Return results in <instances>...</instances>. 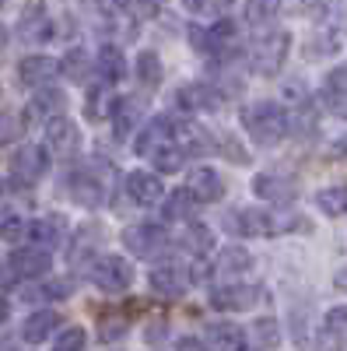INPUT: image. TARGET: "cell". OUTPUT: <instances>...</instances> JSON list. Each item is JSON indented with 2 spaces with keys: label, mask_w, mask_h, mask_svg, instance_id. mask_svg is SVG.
<instances>
[{
  "label": "cell",
  "mask_w": 347,
  "mask_h": 351,
  "mask_svg": "<svg viewBox=\"0 0 347 351\" xmlns=\"http://www.w3.org/2000/svg\"><path fill=\"white\" fill-rule=\"evenodd\" d=\"M298 4H302L305 11H326V8L337 4V0H298Z\"/></svg>",
  "instance_id": "ee69618b"
},
{
  "label": "cell",
  "mask_w": 347,
  "mask_h": 351,
  "mask_svg": "<svg viewBox=\"0 0 347 351\" xmlns=\"http://www.w3.org/2000/svg\"><path fill=\"white\" fill-rule=\"evenodd\" d=\"M256 341L264 344V348H277L281 334H277V324H274V319H256Z\"/></svg>",
  "instance_id": "74e56055"
},
{
  "label": "cell",
  "mask_w": 347,
  "mask_h": 351,
  "mask_svg": "<svg viewBox=\"0 0 347 351\" xmlns=\"http://www.w3.org/2000/svg\"><path fill=\"white\" fill-rule=\"evenodd\" d=\"M347 348V306L326 313L320 327V351H344Z\"/></svg>",
  "instance_id": "9a60e30c"
},
{
  "label": "cell",
  "mask_w": 347,
  "mask_h": 351,
  "mask_svg": "<svg viewBox=\"0 0 347 351\" xmlns=\"http://www.w3.org/2000/svg\"><path fill=\"white\" fill-rule=\"evenodd\" d=\"M92 281L102 288V291H127L133 285V267H130V260L123 256H102L95 260V267H92Z\"/></svg>",
  "instance_id": "277c9868"
},
{
  "label": "cell",
  "mask_w": 347,
  "mask_h": 351,
  "mask_svg": "<svg viewBox=\"0 0 347 351\" xmlns=\"http://www.w3.org/2000/svg\"><path fill=\"white\" fill-rule=\"evenodd\" d=\"M0 267H4V263H0ZM11 278V271H0V281H8Z\"/></svg>",
  "instance_id": "f907efd6"
},
{
  "label": "cell",
  "mask_w": 347,
  "mask_h": 351,
  "mask_svg": "<svg viewBox=\"0 0 347 351\" xmlns=\"http://www.w3.org/2000/svg\"><path fill=\"white\" fill-rule=\"evenodd\" d=\"M77 144H81V134H77V127H74L70 120L56 116V120H49V123H46V148H49L53 155L70 158V155L77 152Z\"/></svg>",
  "instance_id": "8fae6325"
},
{
  "label": "cell",
  "mask_w": 347,
  "mask_h": 351,
  "mask_svg": "<svg viewBox=\"0 0 347 351\" xmlns=\"http://www.w3.org/2000/svg\"><path fill=\"white\" fill-rule=\"evenodd\" d=\"M99 236H102L99 225H81L77 228V243L70 246V263H88V256L99 250Z\"/></svg>",
  "instance_id": "d4e9b609"
},
{
  "label": "cell",
  "mask_w": 347,
  "mask_h": 351,
  "mask_svg": "<svg viewBox=\"0 0 347 351\" xmlns=\"http://www.w3.org/2000/svg\"><path fill=\"white\" fill-rule=\"evenodd\" d=\"M179 351H207V348L200 344L196 337H183V341H179Z\"/></svg>",
  "instance_id": "bcb514c9"
},
{
  "label": "cell",
  "mask_w": 347,
  "mask_h": 351,
  "mask_svg": "<svg viewBox=\"0 0 347 351\" xmlns=\"http://www.w3.org/2000/svg\"><path fill=\"white\" fill-rule=\"evenodd\" d=\"M67 197H74V204H84V208H99L105 200V183L102 176H95L92 169H77L67 176Z\"/></svg>",
  "instance_id": "8992f818"
},
{
  "label": "cell",
  "mask_w": 347,
  "mask_h": 351,
  "mask_svg": "<svg viewBox=\"0 0 347 351\" xmlns=\"http://www.w3.org/2000/svg\"><path fill=\"white\" fill-rule=\"evenodd\" d=\"M337 288H344V291H347V267L337 274Z\"/></svg>",
  "instance_id": "681fc988"
},
{
  "label": "cell",
  "mask_w": 347,
  "mask_h": 351,
  "mask_svg": "<svg viewBox=\"0 0 347 351\" xmlns=\"http://www.w3.org/2000/svg\"><path fill=\"white\" fill-rule=\"evenodd\" d=\"M11 274L14 278H46L49 274V253L39 250V246H25V250H14L11 253Z\"/></svg>",
  "instance_id": "30bf717a"
},
{
  "label": "cell",
  "mask_w": 347,
  "mask_h": 351,
  "mask_svg": "<svg viewBox=\"0 0 347 351\" xmlns=\"http://www.w3.org/2000/svg\"><path fill=\"white\" fill-rule=\"evenodd\" d=\"M176 102L183 109H218L221 95H218V88H211V84H186V88L176 92Z\"/></svg>",
  "instance_id": "ffe728a7"
},
{
  "label": "cell",
  "mask_w": 347,
  "mask_h": 351,
  "mask_svg": "<svg viewBox=\"0 0 347 351\" xmlns=\"http://www.w3.org/2000/svg\"><path fill=\"white\" fill-rule=\"evenodd\" d=\"M56 60H49V56H25V60L18 64V81L28 84V88H42L53 74H56Z\"/></svg>",
  "instance_id": "ac0fdd59"
},
{
  "label": "cell",
  "mask_w": 347,
  "mask_h": 351,
  "mask_svg": "<svg viewBox=\"0 0 347 351\" xmlns=\"http://www.w3.org/2000/svg\"><path fill=\"white\" fill-rule=\"evenodd\" d=\"M84 344H88V334H84L81 327H70L60 334V341L53 344V351H84Z\"/></svg>",
  "instance_id": "d590c367"
},
{
  "label": "cell",
  "mask_w": 347,
  "mask_h": 351,
  "mask_svg": "<svg viewBox=\"0 0 347 351\" xmlns=\"http://www.w3.org/2000/svg\"><path fill=\"white\" fill-rule=\"evenodd\" d=\"M281 8V0H246V8H242V21L246 25H264L277 14Z\"/></svg>",
  "instance_id": "4dcf8cb0"
},
{
  "label": "cell",
  "mask_w": 347,
  "mask_h": 351,
  "mask_svg": "<svg viewBox=\"0 0 347 351\" xmlns=\"http://www.w3.org/2000/svg\"><path fill=\"white\" fill-rule=\"evenodd\" d=\"M8 313H11V306H8V299H4V295H0V324L8 319Z\"/></svg>",
  "instance_id": "c3c4849f"
},
{
  "label": "cell",
  "mask_w": 347,
  "mask_h": 351,
  "mask_svg": "<svg viewBox=\"0 0 347 351\" xmlns=\"http://www.w3.org/2000/svg\"><path fill=\"white\" fill-rule=\"evenodd\" d=\"M207 344H211V351H242L246 334H242V327L218 319V324H207Z\"/></svg>",
  "instance_id": "d6986e66"
},
{
  "label": "cell",
  "mask_w": 347,
  "mask_h": 351,
  "mask_svg": "<svg viewBox=\"0 0 347 351\" xmlns=\"http://www.w3.org/2000/svg\"><path fill=\"white\" fill-rule=\"evenodd\" d=\"M186 32H190V39H193V46L196 49H204V53H218L231 36H235V21H231V18H221L218 25H211V28H200V25H190L186 28Z\"/></svg>",
  "instance_id": "4fadbf2b"
},
{
  "label": "cell",
  "mask_w": 347,
  "mask_h": 351,
  "mask_svg": "<svg viewBox=\"0 0 347 351\" xmlns=\"http://www.w3.org/2000/svg\"><path fill=\"white\" fill-rule=\"evenodd\" d=\"M140 11H144V18L158 14V11H162V0H140Z\"/></svg>",
  "instance_id": "f6af8a7d"
},
{
  "label": "cell",
  "mask_w": 347,
  "mask_h": 351,
  "mask_svg": "<svg viewBox=\"0 0 347 351\" xmlns=\"http://www.w3.org/2000/svg\"><path fill=\"white\" fill-rule=\"evenodd\" d=\"M64 71H67V77H74V81H81V77H84V53H81V49L67 53V60H64Z\"/></svg>",
  "instance_id": "60d3db41"
},
{
  "label": "cell",
  "mask_w": 347,
  "mask_h": 351,
  "mask_svg": "<svg viewBox=\"0 0 347 351\" xmlns=\"http://www.w3.org/2000/svg\"><path fill=\"white\" fill-rule=\"evenodd\" d=\"M99 74H102V81H109V84H116V81L127 77V60H123V49H120V46L105 43V46L99 49Z\"/></svg>",
  "instance_id": "7402d4cb"
},
{
  "label": "cell",
  "mask_w": 347,
  "mask_h": 351,
  "mask_svg": "<svg viewBox=\"0 0 347 351\" xmlns=\"http://www.w3.org/2000/svg\"><path fill=\"white\" fill-rule=\"evenodd\" d=\"M95 8H99L102 14L116 18V14H123V11L130 8V0H95Z\"/></svg>",
  "instance_id": "7bdbcfd3"
},
{
  "label": "cell",
  "mask_w": 347,
  "mask_h": 351,
  "mask_svg": "<svg viewBox=\"0 0 347 351\" xmlns=\"http://www.w3.org/2000/svg\"><path fill=\"white\" fill-rule=\"evenodd\" d=\"M183 246H186L190 253H207V250H211V232H207L204 225H186Z\"/></svg>",
  "instance_id": "836d02e7"
},
{
  "label": "cell",
  "mask_w": 347,
  "mask_h": 351,
  "mask_svg": "<svg viewBox=\"0 0 347 351\" xmlns=\"http://www.w3.org/2000/svg\"><path fill=\"white\" fill-rule=\"evenodd\" d=\"M64 228H67L64 218L53 215V218H39V221L28 225V236H32L39 243V250H42V246H56V243H60L64 239Z\"/></svg>",
  "instance_id": "cb8c5ba5"
},
{
  "label": "cell",
  "mask_w": 347,
  "mask_h": 351,
  "mask_svg": "<svg viewBox=\"0 0 347 351\" xmlns=\"http://www.w3.org/2000/svg\"><path fill=\"white\" fill-rule=\"evenodd\" d=\"M323 106L340 116V120H347V67H337L326 74L323 81Z\"/></svg>",
  "instance_id": "2e32d148"
},
{
  "label": "cell",
  "mask_w": 347,
  "mask_h": 351,
  "mask_svg": "<svg viewBox=\"0 0 347 351\" xmlns=\"http://www.w3.org/2000/svg\"><path fill=\"white\" fill-rule=\"evenodd\" d=\"M172 137H176V123L172 120H151L148 127L140 130V137H137V155H144V158H155V152H162L165 144H172Z\"/></svg>",
  "instance_id": "7c38bea8"
},
{
  "label": "cell",
  "mask_w": 347,
  "mask_h": 351,
  "mask_svg": "<svg viewBox=\"0 0 347 351\" xmlns=\"http://www.w3.org/2000/svg\"><path fill=\"white\" fill-rule=\"evenodd\" d=\"M183 190L190 193V200L214 204V200L224 197V180H221L214 169H193V172L186 176V186H183Z\"/></svg>",
  "instance_id": "9c48e42d"
},
{
  "label": "cell",
  "mask_w": 347,
  "mask_h": 351,
  "mask_svg": "<svg viewBox=\"0 0 347 351\" xmlns=\"http://www.w3.org/2000/svg\"><path fill=\"white\" fill-rule=\"evenodd\" d=\"M140 112H144V99H116V106H112V123H116V137H127L133 127H137V120H140Z\"/></svg>",
  "instance_id": "603a6c76"
},
{
  "label": "cell",
  "mask_w": 347,
  "mask_h": 351,
  "mask_svg": "<svg viewBox=\"0 0 347 351\" xmlns=\"http://www.w3.org/2000/svg\"><path fill=\"white\" fill-rule=\"evenodd\" d=\"M56 327H60V316H56L53 309H39V313H32V316L25 319L21 337H25L28 344H39V341H46Z\"/></svg>",
  "instance_id": "44dd1931"
},
{
  "label": "cell",
  "mask_w": 347,
  "mask_h": 351,
  "mask_svg": "<svg viewBox=\"0 0 347 351\" xmlns=\"http://www.w3.org/2000/svg\"><path fill=\"white\" fill-rule=\"evenodd\" d=\"M127 193H130L133 204H140V208H155V204L165 197V186L151 172H130L127 176Z\"/></svg>",
  "instance_id": "5bb4252c"
},
{
  "label": "cell",
  "mask_w": 347,
  "mask_h": 351,
  "mask_svg": "<svg viewBox=\"0 0 347 351\" xmlns=\"http://www.w3.org/2000/svg\"><path fill=\"white\" fill-rule=\"evenodd\" d=\"M25 232H28V225L25 221H18V218H11V221H4V225H0V239H18V236H25Z\"/></svg>",
  "instance_id": "b9f144b4"
},
{
  "label": "cell",
  "mask_w": 347,
  "mask_h": 351,
  "mask_svg": "<svg viewBox=\"0 0 347 351\" xmlns=\"http://www.w3.org/2000/svg\"><path fill=\"white\" fill-rule=\"evenodd\" d=\"M224 228L231 236H281V232H295V228L309 232V221L298 218V215H284V211L242 208V211H231L224 218Z\"/></svg>",
  "instance_id": "6da1fadb"
},
{
  "label": "cell",
  "mask_w": 347,
  "mask_h": 351,
  "mask_svg": "<svg viewBox=\"0 0 347 351\" xmlns=\"http://www.w3.org/2000/svg\"><path fill=\"white\" fill-rule=\"evenodd\" d=\"M253 263V256H249V250H242V246H228V250H221L218 253V260H214V271H221V274H239V271H246Z\"/></svg>",
  "instance_id": "4316f807"
},
{
  "label": "cell",
  "mask_w": 347,
  "mask_h": 351,
  "mask_svg": "<svg viewBox=\"0 0 347 351\" xmlns=\"http://www.w3.org/2000/svg\"><path fill=\"white\" fill-rule=\"evenodd\" d=\"M284 180H277V176H256L253 180V190H256V197H264V200H287L292 197V186H281Z\"/></svg>",
  "instance_id": "1f68e13d"
},
{
  "label": "cell",
  "mask_w": 347,
  "mask_h": 351,
  "mask_svg": "<svg viewBox=\"0 0 347 351\" xmlns=\"http://www.w3.org/2000/svg\"><path fill=\"white\" fill-rule=\"evenodd\" d=\"M123 243L137 256H158L168 246V236H165L162 225H133V228L123 232Z\"/></svg>",
  "instance_id": "52a82bcc"
},
{
  "label": "cell",
  "mask_w": 347,
  "mask_h": 351,
  "mask_svg": "<svg viewBox=\"0 0 347 351\" xmlns=\"http://www.w3.org/2000/svg\"><path fill=\"white\" fill-rule=\"evenodd\" d=\"M186 158H190V155L176 144V137H172V144H165L162 152H155V165H158V172H179Z\"/></svg>",
  "instance_id": "d6a6232c"
},
{
  "label": "cell",
  "mask_w": 347,
  "mask_h": 351,
  "mask_svg": "<svg viewBox=\"0 0 347 351\" xmlns=\"http://www.w3.org/2000/svg\"><path fill=\"white\" fill-rule=\"evenodd\" d=\"M133 71H137V81H140L144 88H155V84L162 81V60H158V53H151V49H144V53L137 56V64H133Z\"/></svg>",
  "instance_id": "f1b7e54d"
},
{
  "label": "cell",
  "mask_w": 347,
  "mask_h": 351,
  "mask_svg": "<svg viewBox=\"0 0 347 351\" xmlns=\"http://www.w3.org/2000/svg\"><path fill=\"white\" fill-rule=\"evenodd\" d=\"M186 285H190V278H186L179 267H172V263L151 271V288L158 291L162 299H179L183 291H186Z\"/></svg>",
  "instance_id": "e0dca14e"
},
{
  "label": "cell",
  "mask_w": 347,
  "mask_h": 351,
  "mask_svg": "<svg viewBox=\"0 0 347 351\" xmlns=\"http://www.w3.org/2000/svg\"><path fill=\"white\" fill-rule=\"evenodd\" d=\"M190 204H193V200H190V193H186V190L172 193V197H168V204H165V218H183V215L190 211Z\"/></svg>",
  "instance_id": "f35d334b"
},
{
  "label": "cell",
  "mask_w": 347,
  "mask_h": 351,
  "mask_svg": "<svg viewBox=\"0 0 347 351\" xmlns=\"http://www.w3.org/2000/svg\"><path fill=\"white\" fill-rule=\"evenodd\" d=\"M123 334H127V316L123 313H105L102 324H99V337L102 341H116V337H123Z\"/></svg>",
  "instance_id": "e575fe53"
},
{
  "label": "cell",
  "mask_w": 347,
  "mask_h": 351,
  "mask_svg": "<svg viewBox=\"0 0 347 351\" xmlns=\"http://www.w3.org/2000/svg\"><path fill=\"white\" fill-rule=\"evenodd\" d=\"M264 299L259 285H218L211 288V306L214 309H228V313H246Z\"/></svg>",
  "instance_id": "5b68a950"
},
{
  "label": "cell",
  "mask_w": 347,
  "mask_h": 351,
  "mask_svg": "<svg viewBox=\"0 0 347 351\" xmlns=\"http://www.w3.org/2000/svg\"><path fill=\"white\" fill-rule=\"evenodd\" d=\"M64 106H67L64 92H56V88H46V92H39V95L32 99V109H28V112L39 116V120L46 116V123H49V120H56V116H60Z\"/></svg>",
  "instance_id": "484cf974"
},
{
  "label": "cell",
  "mask_w": 347,
  "mask_h": 351,
  "mask_svg": "<svg viewBox=\"0 0 347 351\" xmlns=\"http://www.w3.org/2000/svg\"><path fill=\"white\" fill-rule=\"evenodd\" d=\"M18 32H21L28 43H46V36H49V18H46L42 11H28L25 21L18 25Z\"/></svg>",
  "instance_id": "f546056e"
},
{
  "label": "cell",
  "mask_w": 347,
  "mask_h": 351,
  "mask_svg": "<svg viewBox=\"0 0 347 351\" xmlns=\"http://www.w3.org/2000/svg\"><path fill=\"white\" fill-rule=\"evenodd\" d=\"M316 204H320L326 215H333V218L347 215V183H337V186L320 190V193H316Z\"/></svg>",
  "instance_id": "83f0119b"
},
{
  "label": "cell",
  "mask_w": 347,
  "mask_h": 351,
  "mask_svg": "<svg viewBox=\"0 0 347 351\" xmlns=\"http://www.w3.org/2000/svg\"><path fill=\"white\" fill-rule=\"evenodd\" d=\"M242 127L259 148H274V144L287 134V112H284L281 102H270V99L253 102V106L242 109Z\"/></svg>",
  "instance_id": "7a4b0ae2"
},
{
  "label": "cell",
  "mask_w": 347,
  "mask_h": 351,
  "mask_svg": "<svg viewBox=\"0 0 347 351\" xmlns=\"http://www.w3.org/2000/svg\"><path fill=\"white\" fill-rule=\"evenodd\" d=\"M287 49H292V36L287 32H270L253 46V67L259 74H277L287 60Z\"/></svg>",
  "instance_id": "3957f363"
},
{
  "label": "cell",
  "mask_w": 347,
  "mask_h": 351,
  "mask_svg": "<svg viewBox=\"0 0 347 351\" xmlns=\"http://www.w3.org/2000/svg\"><path fill=\"white\" fill-rule=\"evenodd\" d=\"M46 169H49L46 148H18L11 155V172H14V180L25 183V186H32L36 180H42Z\"/></svg>",
  "instance_id": "ba28073f"
},
{
  "label": "cell",
  "mask_w": 347,
  "mask_h": 351,
  "mask_svg": "<svg viewBox=\"0 0 347 351\" xmlns=\"http://www.w3.org/2000/svg\"><path fill=\"white\" fill-rule=\"evenodd\" d=\"M21 134V120L14 112H0V144H11Z\"/></svg>",
  "instance_id": "ab89813d"
},
{
  "label": "cell",
  "mask_w": 347,
  "mask_h": 351,
  "mask_svg": "<svg viewBox=\"0 0 347 351\" xmlns=\"http://www.w3.org/2000/svg\"><path fill=\"white\" fill-rule=\"evenodd\" d=\"M112 106H116V99H109L102 88H92V92H88V116H92V120H99L102 112L112 116Z\"/></svg>",
  "instance_id": "8d00e7d4"
},
{
  "label": "cell",
  "mask_w": 347,
  "mask_h": 351,
  "mask_svg": "<svg viewBox=\"0 0 347 351\" xmlns=\"http://www.w3.org/2000/svg\"><path fill=\"white\" fill-rule=\"evenodd\" d=\"M333 158H347V137L333 141Z\"/></svg>",
  "instance_id": "7dc6e473"
}]
</instances>
